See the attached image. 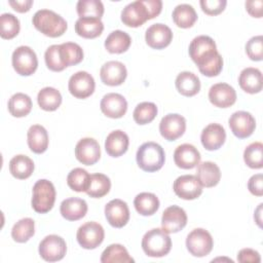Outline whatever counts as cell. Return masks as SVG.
Segmentation results:
<instances>
[{
  "label": "cell",
  "mask_w": 263,
  "mask_h": 263,
  "mask_svg": "<svg viewBox=\"0 0 263 263\" xmlns=\"http://www.w3.org/2000/svg\"><path fill=\"white\" fill-rule=\"evenodd\" d=\"M189 55L196 64L201 74L214 77L220 74L223 68V59L217 50L213 38L206 35L195 37L189 45Z\"/></svg>",
  "instance_id": "obj_1"
},
{
  "label": "cell",
  "mask_w": 263,
  "mask_h": 263,
  "mask_svg": "<svg viewBox=\"0 0 263 263\" xmlns=\"http://www.w3.org/2000/svg\"><path fill=\"white\" fill-rule=\"evenodd\" d=\"M162 9L160 0H137L127 4L121 11V22L132 28L142 26L157 16Z\"/></svg>",
  "instance_id": "obj_2"
},
{
  "label": "cell",
  "mask_w": 263,
  "mask_h": 263,
  "mask_svg": "<svg viewBox=\"0 0 263 263\" xmlns=\"http://www.w3.org/2000/svg\"><path fill=\"white\" fill-rule=\"evenodd\" d=\"M34 27L48 37H60L67 30V22L63 16L49 9H40L35 12L32 18Z\"/></svg>",
  "instance_id": "obj_3"
},
{
  "label": "cell",
  "mask_w": 263,
  "mask_h": 263,
  "mask_svg": "<svg viewBox=\"0 0 263 263\" xmlns=\"http://www.w3.org/2000/svg\"><path fill=\"white\" fill-rule=\"evenodd\" d=\"M137 163L141 170L148 173L159 171L164 164L163 148L155 142H146L137 151Z\"/></svg>",
  "instance_id": "obj_4"
},
{
  "label": "cell",
  "mask_w": 263,
  "mask_h": 263,
  "mask_svg": "<svg viewBox=\"0 0 263 263\" xmlns=\"http://www.w3.org/2000/svg\"><path fill=\"white\" fill-rule=\"evenodd\" d=\"M142 249L149 257L159 258L167 255L172 249V239L164 230L153 228L142 238Z\"/></svg>",
  "instance_id": "obj_5"
},
{
  "label": "cell",
  "mask_w": 263,
  "mask_h": 263,
  "mask_svg": "<svg viewBox=\"0 0 263 263\" xmlns=\"http://www.w3.org/2000/svg\"><path fill=\"white\" fill-rule=\"evenodd\" d=\"M55 201V189L53 184L45 179L38 180L33 186L32 208L39 214L49 212Z\"/></svg>",
  "instance_id": "obj_6"
},
{
  "label": "cell",
  "mask_w": 263,
  "mask_h": 263,
  "mask_svg": "<svg viewBox=\"0 0 263 263\" xmlns=\"http://www.w3.org/2000/svg\"><path fill=\"white\" fill-rule=\"evenodd\" d=\"M11 62L14 71L22 76L32 75L38 67V60L35 51L26 45L18 46L14 49Z\"/></svg>",
  "instance_id": "obj_7"
},
{
  "label": "cell",
  "mask_w": 263,
  "mask_h": 263,
  "mask_svg": "<svg viewBox=\"0 0 263 263\" xmlns=\"http://www.w3.org/2000/svg\"><path fill=\"white\" fill-rule=\"evenodd\" d=\"M214 240L211 233L203 228L193 229L186 238V248L194 257H204L213 250Z\"/></svg>",
  "instance_id": "obj_8"
},
{
  "label": "cell",
  "mask_w": 263,
  "mask_h": 263,
  "mask_svg": "<svg viewBox=\"0 0 263 263\" xmlns=\"http://www.w3.org/2000/svg\"><path fill=\"white\" fill-rule=\"evenodd\" d=\"M104 237V228L97 222H86L82 224L76 233L78 243L86 250H93L98 248L103 242Z\"/></svg>",
  "instance_id": "obj_9"
},
{
  "label": "cell",
  "mask_w": 263,
  "mask_h": 263,
  "mask_svg": "<svg viewBox=\"0 0 263 263\" xmlns=\"http://www.w3.org/2000/svg\"><path fill=\"white\" fill-rule=\"evenodd\" d=\"M67 252V245L63 237L50 234L45 236L39 243V255L47 262L62 260Z\"/></svg>",
  "instance_id": "obj_10"
},
{
  "label": "cell",
  "mask_w": 263,
  "mask_h": 263,
  "mask_svg": "<svg viewBox=\"0 0 263 263\" xmlns=\"http://www.w3.org/2000/svg\"><path fill=\"white\" fill-rule=\"evenodd\" d=\"M96 82L93 77L86 71H78L73 74L68 82L70 93L77 99H86L95 91Z\"/></svg>",
  "instance_id": "obj_11"
},
{
  "label": "cell",
  "mask_w": 263,
  "mask_h": 263,
  "mask_svg": "<svg viewBox=\"0 0 263 263\" xmlns=\"http://www.w3.org/2000/svg\"><path fill=\"white\" fill-rule=\"evenodd\" d=\"M173 189L178 197L186 200L195 199L202 193V186L197 177L193 175L178 177L174 182Z\"/></svg>",
  "instance_id": "obj_12"
},
{
  "label": "cell",
  "mask_w": 263,
  "mask_h": 263,
  "mask_svg": "<svg viewBox=\"0 0 263 263\" xmlns=\"http://www.w3.org/2000/svg\"><path fill=\"white\" fill-rule=\"evenodd\" d=\"M228 124L236 138L246 139L254 133L256 120L253 115L247 111H236L229 117Z\"/></svg>",
  "instance_id": "obj_13"
},
{
  "label": "cell",
  "mask_w": 263,
  "mask_h": 263,
  "mask_svg": "<svg viewBox=\"0 0 263 263\" xmlns=\"http://www.w3.org/2000/svg\"><path fill=\"white\" fill-rule=\"evenodd\" d=\"M186 129V119L177 113H170L163 116L159 122L160 135L167 141H175Z\"/></svg>",
  "instance_id": "obj_14"
},
{
  "label": "cell",
  "mask_w": 263,
  "mask_h": 263,
  "mask_svg": "<svg viewBox=\"0 0 263 263\" xmlns=\"http://www.w3.org/2000/svg\"><path fill=\"white\" fill-rule=\"evenodd\" d=\"M75 156L79 162L85 165H92L101 157V148L97 140L83 138L75 146Z\"/></svg>",
  "instance_id": "obj_15"
},
{
  "label": "cell",
  "mask_w": 263,
  "mask_h": 263,
  "mask_svg": "<svg viewBox=\"0 0 263 263\" xmlns=\"http://www.w3.org/2000/svg\"><path fill=\"white\" fill-rule=\"evenodd\" d=\"M105 216L108 223L115 228H122L129 220V210L127 203L115 198L105 205Z\"/></svg>",
  "instance_id": "obj_16"
},
{
  "label": "cell",
  "mask_w": 263,
  "mask_h": 263,
  "mask_svg": "<svg viewBox=\"0 0 263 263\" xmlns=\"http://www.w3.org/2000/svg\"><path fill=\"white\" fill-rule=\"evenodd\" d=\"M186 224L187 215L182 208L171 205L163 211L161 217V229L166 233H176L182 230Z\"/></svg>",
  "instance_id": "obj_17"
},
{
  "label": "cell",
  "mask_w": 263,
  "mask_h": 263,
  "mask_svg": "<svg viewBox=\"0 0 263 263\" xmlns=\"http://www.w3.org/2000/svg\"><path fill=\"white\" fill-rule=\"evenodd\" d=\"M173 39V32L164 24H153L145 33L146 43L154 49H162L170 45Z\"/></svg>",
  "instance_id": "obj_18"
},
{
  "label": "cell",
  "mask_w": 263,
  "mask_h": 263,
  "mask_svg": "<svg viewBox=\"0 0 263 263\" xmlns=\"http://www.w3.org/2000/svg\"><path fill=\"white\" fill-rule=\"evenodd\" d=\"M209 100L216 107L228 108L235 103L236 92L229 84L219 82L211 86L209 90Z\"/></svg>",
  "instance_id": "obj_19"
},
{
  "label": "cell",
  "mask_w": 263,
  "mask_h": 263,
  "mask_svg": "<svg viewBox=\"0 0 263 263\" xmlns=\"http://www.w3.org/2000/svg\"><path fill=\"white\" fill-rule=\"evenodd\" d=\"M100 108L107 117L120 118L126 113L127 102L120 93L110 92L102 98Z\"/></svg>",
  "instance_id": "obj_20"
},
{
  "label": "cell",
  "mask_w": 263,
  "mask_h": 263,
  "mask_svg": "<svg viewBox=\"0 0 263 263\" xmlns=\"http://www.w3.org/2000/svg\"><path fill=\"white\" fill-rule=\"evenodd\" d=\"M127 76L125 66L118 61H109L105 63L100 71V77L104 84L117 86L124 82Z\"/></svg>",
  "instance_id": "obj_21"
},
{
  "label": "cell",
  "mask_w": 263,
  "mask_h": 263,
  "mask_svg": "<svg viewBox=\"0 0 263 263\" xmlns=\"http://www.w3.org/2000/svg\"><path fill=\"white\" fill-rule=\"evenodd\" d=\"M200 153L191 144L179 145L174 152V161L178 167L190 170L200 162Z\"/></svg>",
  "instance_id": "obj_22"
},
{
  "label": "cell",
  "mask_w": 263,
  "mask_h": 263,
  "mask_svg": "<svg viewBox=\"0 0 263 263\" xmlns=\"http://www.w3.org/2000/svg\"><path fill=\"white\" fill-rule=\"evenodd\" d=\"M226 140V133L224 127L219 123H210L201 132L200 141L202 146L209 150L219 149Z\"/></svg>",
  "instance_id": "obj_23"
},
{
  "label": "cell",
  "mask_w": 263,
  "mask_h": 263,
  "mask_svg": "<svg viewBox=\"0 0 263 263\" xmlns=\"http://www.w3.org/2000/svg\"><path fill=\"white\" fill-rule=\"evenodd\" d=\"M87 209V203L84 199L78 197H69L62 201L60 212L63 218L66 220L77 221L86 215Z\"/></svg>",
  "instance_id": "obj_24"
},
{
  "label": "cell",
  "mask_w": 263,
  "mask_h": 263,
  "mask_svg": "<svg viewBox=\"0 0 263 263\" xmlns=\"http://www.w3.org/2000/svg\"><path fill=\"white\" fill-rule=\"evenodd\" d=\"M238 83L242 90L248 93H258L262 90L263 79L259 69L248 67L245 68L238 77Z\"/></svg>",
  "instance_id": "obj_25"
},
{
  "label": "cell",
  "mask_w": 263,
  "mask_h": 263,
  "mask_svg": "<svg viewBox=\"0 0 263 263\" xmlns=\"http://www.w3.org/2000/svg\"><path fill=\"white\" fill-rule=\"evenodd\" d=\"M129 139L128 136L120 130L116 129L111 132L105 141L106 152L112 157H119L123 155L128 148Z\"/></svg>",
  "instance_id": "obj_26"
},
{
  "label": "cell",
  "mask_w": 263,
  "mask_h": 263,
  "mask_svg": "<svg viewBox=\"0 0 263 263\" xmlns=\"http://www.w3.org/2000/svg\"><path fill=\"white\" fill-rule=\"evenodd\" d=\"M27 142L30 150L36 154H41L48 147L47 130L40 124L31 125L27 133Z\"/></svg>",
  "instance_id": "obj_27"
},
{
  "label": "cell",
  "mask_w": 263,
  "mask_h": 263,
  "mask_svg": "<svg viewBox=\"0 0 263 263\" xmlns=\"http://www.w3.org/2000/svg\"><path fill=\"white\" fill-rule=\"evenodd\" d=\"M196 177L202 187L211 188L220 182L221 171L215 162L203 161L197 164Z\"/></svg>",
  "instance_id": "obj_28"
},
{
  "label": "cell",
  "mask_w": 263,
  "mask_h": 263,
  "mask_svg": "<svg viewBox=\"0 0 263 263\" xmlns=\"http://www.w3.org/2000/svg\"><path fill=\"white\" fill-rule=\"evenodd\" d=\"M175 84L177 90L185 97H193L200 90L199 78L189 71H183L178 74Z\"/></svg>",
  "instance_id": "obj_29"
},
{
  "label": "cell",
  "mask_w": 263,
  "mask_h": 263,
  "mask_svg": "<svg viewBox=\"0 0 263 263\" xmlns=\"http://www.w3.org/2000/svg\"><path fill=\"white\" fill-rule=\"evenodd\" d=\"M103 30L104 24L101 18L79 17L75 23V32L83 38H96L102 34Z\"/></svg>",
  "instance_id": "obj_30"
},
{
  "label": "cell",
  "mask_w": 263,
  "mask_h": 263,
  "mask_svg": "<svg viewBox=\"0 0 263 263\" xmlns=\"http://www.w3.org/2000/svg\"><path fill=\"white\" fill-rule=\"evenodd\" d=\"M130 43V36L126 32L115 30L108 35L104 45L110 53H122L129 48Z\"/></svg>",
  "instance_id": "obj_31"
},
{
  "label": "cell",
  "mask_w": 263,
  "mask_h": 263,
  "mask_svg": "<svg viewBox=\"0 0 263 263\" xmlns=\"http://www.w3.org/2000/svg\"><path fill=\"white\" fill-rule=\"evenodd\" d=\"M33 171L34 162L30 157L26 155H15L9 161V172L16 179H28L32 175Z\"/></svg>",
  "instance_id": "obj_32"
},
{
  "label": "cell",
  "mask_w": 263,
  "mask_h": 263,
  "mask_svg": "<svg viewBox=\"0 0 263 263\" xmlns=\"http://www.w3.org/2000/svg\"><path fill=\"white\" fill-rule=\"evenodd\" d=\"M136 211L142 216H151L159 209V199L154 193L141 192L134 199Z\"/></svg>",
  "instance_id": "obj_33"
},
{
  "label": "cell",
  "mask_w": 263,
  "mask_h": 263,
  "mask_svg": "<svg viewBox=\"0 0 263 263\" xmlns=\"http://www.w3.org/2000/svg\"><path fill=\"white\" fill-rule=\"evenodd\" d=\"M174 23L183 29L190 28L197 20V13L193 6L183 3L177 5L172 13Z\"/></svg>",
  "instance_id": "obj_34"
},
{
  "label": "cell",
  "mask_w": 263,
  "mask_h": 263,
  "mask_svg": "<svg viewBox=\"0 0 263 263\" xmlns=\"http://www.w3.org/2000/svg\"><path fill=\"white\" fill-rule=\"evenodd\" d=\"M102 263H133L135 260L129 256L127 250L119 243L108 246L101 256Z\"/></svg>",
  "instance_id": "obj_35"
},
{
  "label": "cell",
  "mask_w": 263,
  "mask_h": 263,
  "mask_svg": "<svg viewBox=\"0 0 263 263\" xmlns=\"http://www.w3.org/2000/svg\"><path fill=\"white\" fill-rule=\"evenodd\" d=\"M37 102L42 110L54 111L62 104V95L58 89L47 86L39 90L37 95Z\"/></svg>",
  "instance_id": "obj_36"
},
{
  "label": "cell",
  "mask_w": 263,
  "mask_h": 263,
  "mask_svg": "<svg viewBox=\"0 0 263 263\" xmlns=\"http://www.w3.org/2000/svg\"><path fill=\"white\" fill-rule=\"evenodd\" d=\"M32 109L31 98L23 92H16L8 101V111L14 117H25Z\"/></svg>",
  "instance_id": "obj_37"
},
{
  "label": "cell",
  "mask_w": 263,
  "mask_h": 263,
  "mask_svg": "<svg viewBox=\"0 0 263 263\" xmlns=\"http://www.w3.org/2000/svg\"><path fill=\"white\" fill-rule=\"evenodd\" d=\"M111 188L110 179L101 173L90 175L89 186L86 190V194L93 198H100L108 194Z\"/></svg>",
  "instance_id": "obj_38"
},
{
  "label": "cell",
  "mask_w": 263,
  "mask_h": 263,
  "mask_svg": "<svg viewBox=\"0 0 263 263\" xmlns=\"http://www.w3.org/2000/svg\"><path fill=\"white\" fill-rule=\"evenodd\" d=\"M60 55L66 67L79 64L83 60V50L80 45L74 42L60 44Z\"/></svg>",
  "instance_id": "obj_39"
},
{
  "label": "cell",
  "mask_w": 263,
  "mask_h": 263,
  "mask_svg": "<svg viewBox=\"0 0 263 263\" xmlns=\"http://www.w3.org/2000/svg\"><path fill=\"white\" fill-rule=\"evenodd\" d=\"M35 233V223L31 218H23L11 229V237L16 242L28 241Z\"/></svg>",
  "instance_id": "obj_40"
},
{
  "label": "cell",
  "mask_w": 263,
  "mask_h": 263,
  "mask_svg": "<svg viewBox=\"0 0 263 263\" xmlns=\"http://www.w3.org/2000/svg\"><path fill=\"white\" fill-rule=\"evenodd\" d=\"M90 182V175L81 167L72 170L67 177L68 186L76 192H86Z\"/></svg>",
  "instance_id": "obj_41"
},
{
  "label": "cell",
  "mask_w": 263,
  "mask_h": 263,
  "mask_svg": "<svg viewBox=\"0 0 263 263\" xmlns=\"http://www.w3.org/2000/svg\"><path fill=\"white\" fill-rule=\"evenodd\" d=\"M76 10L79 17L101 18L104 14V5L100 0H79Z\"/></svg>",
  "instance_id": "obj_42"
},
{
  "label": "cell",
  "mask_w": 263,
  "mask_h": 263,
  "mask_svg": "<svg viewBox=\"0 0 263 263\" xmlns=\"http://www.w3.org/2000/svg\"><path fill=\"white\" fill-rule=\"evenodd\" d=\"M243 160L251 168H261L263 166V144L254 142L243 151Z\"/></svg>",
  "instance_id": "obj_43"
},
{
  "label": "cell",
  "mask_w": 263,
  "mask_h": 263,
  "mask_svg": "<svg viewBox=\"0 0 263 263\" xmlns=\"http://www.w3.org/2000/svg\"><path fill=\"white\" fill-rule=\"evenodd\" d=\"M0 36L3 39L14 38L21 29L18 18L12 13H2L0 15Z\"/></svg>",
  "instance_id": "obj_44"
},
{
  "label": "cell",
  "mask_w": 263,
  "mask_h": 263,
  "mask_svg": "<svg viewBox=\"0 0 263 263\" xmlns=\"http://www.w3.org/2000/svg\"><path fill=\"white\" fill-rule=\"evenodd\" d=\"M157 115V107L151 102H142L134 110L133 117L138 124L150 123Z\"/></svg>",
  "instance_id": "obj_45"
},
{
  "label": "cell",
  "mask_w": 263,
  "mask_h": 263,
  "mask_svg": "<svg viewBox=\"0 0 263 263\" xmlns=\"http://www.w3.org/2000/svg\"><path fill=\"white\" fill-rule=\"evenodd\" d=\"M44 60L47 68L53 72H61L67 67L64 65L60 55V44L50 45L44 53Z\"/></svg>",
  "instance_id": "obj_46"
},
{
  "label": "cell",
  "mask_w": 263,
  "mask_h": 263,
  "mask_svg": "<svg viewBox=\"0 0 263 263\" xmlns=\"http://www.w3.org/2000/svg\"><path fill=\"white\" fill-rule=\"evenodd\" d=\"M246 53L252 61H262L263 59V37L261 35L252 37L246 44Z\"/></svg>",
  "instance_id": "obj_47"
},
{
  "label": "cell",
  "mask_w": 263,
  "mask_h": 263,
  "mask_svg": "<svg viewBox=\"0 0 263 263\" xmlns=\"http://www.w3.org/2000/svg\"><path fill=\"white\" fill-rule=\"evenodd\" d=\"M201 9L209 15H217L221 13L227 4L226 0H200Z\"/></svg>",
  "instance_id": "obj_48"
},
{
  "label": "cell",
  "mask_w": 263,
  "mask_h": 263,
  "mask_svg": "<svg viewBox=\"0 0 263 263\" xmlns=\"http://www.w3.org/2000/svg\"><path fill=\"white\" fill-rule=\"evenodd\" d=\"M263 176L262 174L254 175L250 178L248 182V189L249 191L256 196L263 195Z\"/></svg>",
  "instance_id": "obj_49"
},
{
  "label": "cell",
  "mask_w": 263,
  "mask_h": 263,
  "mask_svg": "<svg viewBox=\"0 0 263 263\" xmlns=\"http://www.w3.org/2000/svg\"><path fill=\"white\" fill-rule=\"evenodd\" d=\"M237 261L240 263L252 262V263H260L261 257L259 253L253 249H242L237 254Z\"/></svg>",
  "instance_id": "obj_50"
},
{
  "label": "cell",
  "mask_w": 263,
  "mask_h": 263,
  "mask_svg": "<svg viewBox=\"0 0 263 263\" xmlns=\"http://www.w3.org/2000/svg\"><path fill=\"white\" fill-rule=\"evenodd\" d=\"M262 0H250L246 2L247 11L254 17H261L262 16Z\"/></svg>",
  "instance_id": "obj_51"
},
{
  "label": "cell",
  "mask_w": 263,
  "mask_h": 263,
  "mask_svg": "<svg viewBox=\"0 0 263 263\" xmlns=\"http://www.w3.org/2000/svg\"><path fill=\"white\" fill-rule=\"evenodd\" d=\"M9 5L17 12H27L30 10L31 6L33 5V1L32 0H10L8 1Z\"/></svg>",
  "instance_id": "obj_52"
},
{
  "label": "cell",
  "mask_w": 263,
  "mask_h": 263,
  "mask_svg": "<svg viewBox=\"0 0 263 263\" xmlns=\"http://www.w3.org/2000/svg\"><path fill=\"white\" fill-rule=\"evenodd\" d=\"M262 205H263L262 203H260V204H259V206H258V209L256 210V213H255V215H254V216H259V217H260V215H261V214H260V211H261V209H262ZM254 219L256 220L257 224L261 227V218H257V217H255Z\"/></svg>",
  "instance_id": "obj_53"
}]
</instances>
